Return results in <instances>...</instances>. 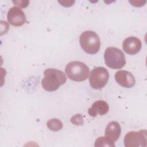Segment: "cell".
Returning a JSON list of instances; mask_svg holds the SVG:
<instances>
[{
  "mask_svg": "<svg viewBox=\"0 0 147 147\" xmlns=\"http://www.w3.org/2000/svg\"><path fill=\"white\" fill-rule=\"evenodd\" d=\"M66 81L67 77L63 71L55 68H48L44 71L41 86L45 90L52 92L57 90Z\"/></svg>",
  "mask_w": 147,
  "mask_h": 147,
  "instance_id": "1",
  "label": "cell"
},
{
  "mask_svg": "<svg viewBox=\"0 0 147 147\" xmlns=\"http://www.w3.org/2000/svg\"><path fill=\"white\" fill-rule=\"evenodd\" d=\"M79 42L82 49L90 55L96 53L100 49L99 37L94 31L87 30L83 32L80 36Z\"/></svg>",
  "mask_w": 147,
  "mask_h": 147,
  "instance_id": "2",
  "label": "cell"
},
{
  "mask_svg": "<svg viewBox=\"0 0 147 147\" xmlns=\"http://www.w3.org/2000/svg\"><path fill=\"white\" fill-rule=\"evenodd\" d=\"M68 78L75 82H83L88 76L90 69L84 63L78 61H71L68 63L65 68Z\"/></svg>",
  "mask_w": 147,
  "mask_h": 147,
  "instance_id": "3",
  "label": "cell"
},
{
  "mask_svg": "<svg viewBox=\"0 0 147 147\" xmlns=\"http://www.w3.org/2000/svg\"><path fill=\"white\" fill-rule=\"evenodd\" d=\"M104 59L106 65L111 69H121L126 64L125 56L123 52L113 47L106 49L104 53Z\"/></svg>",
  "mask_w": 147,
  "mask_h": 147,
  "instance_id": "4",
  "label": "cell"
},
{
  "mask_svg": "<svg viewBox=\"0 0 147 147\" xmlns=\"http://www.w3.org/2000/svg\"><path fill=\"white\" fill-rule=\"evenodd\" d=\"M109 78L108 71L104 67H98L90 72L89 83L90 86L96 90L103 88L107 83Z\"/></svg>",
  "mask_w": 147,
  "mask_h": 147,
  "instance_id": "5",
  "label": "cell"
},
{
  "mask_svg": "<svg viewBox=\"0 0 147 147\" xmlns=\"http://www.w3.org/2000/svg\"><path fill=\"white\" fill-rule=\"evenodd\" d=\"M124 145L126 147L146 146L147 131L146 130L131 131L128 132L123 139Z\"/></svg>",
  "mask_w": 147,
  "mask_h": 147,
  "instance_id": "6",
  "label": "cell"
},
{
  "mask_svg": "<svg viewBox=\"0 0 147 147\" xmlns=\"http://www.w3.org/2000/svg\"><path fill=\"white\" fill-rule=\"evenodd\" d=\"M7 19L9 23L14 26H21L26 21L24 12L22 9L17 6H13L9 10Z\"/></svg>",
  "mask_w": 147,
  "mask_h": 147,
  "instance_id": "7",
  "label": "cell"
},
{
  "mask_svg": "<svg viewBox=\"0 0 147 147\" xmlns=\"http://www.w3.org/2000/svg\"><path fill=\"white\" fill-rule=\"evenodd\" d=\"M115 80L117 83L125 88H131L134 86L136 80L134 76L129 71L119 70L115 74Z\"/></svg>",
  "mask_w": 147,
  "mask_h": 147,
  "instance_id": "8",
  "label": "cell"
},
{
  "mask_svg": "<svg viewBox=\"0 0 147 147\" xmlns=\"http://www.w3.org/2000/svg\"><path fill=\"white\" fill-rule=\"evenodd\" d=\"M142 47L141 40L136 37L130 36L125 38L122 44V49L127 54L134 55L140 52Z\"/></svg>",
  "mask_w": 147,
  "mask_h": 147,
  "instance_id": "9",
  "label": "cell"
},
{
  "mask_svg": "<svg viewBox=\"0 0 147 147\" xmlns=\"http://www.w3.org/2000/svg\"><path fill=\"white\" fill-rule=\"evenodd\" d=\"M109 110V106L108 103L105 100H98L92 103L88 110V113L91 117H95L98 114L100 115L106 114Z\"/></svg>",
  "mask_w": 147,
  "mask_h": 147,
  "instance_id": "10",
  "label": "cell"
},
{
  "mask_svg": "<svg viewBox=\"0 0 147 147\" xmlns=\"http://www.w3.org/2000/svg\"><path fill=\"white\" fill-rule=\"evenodd\" d=\"M121 133V128L119 123L117 121H111L106 127L105 136L114 142L120 137Z\"/></svg>",
  "mask_w": 147,
  "mask_h": 147,
  "instance_id": "11",
  "label": "cell"
},
{
  "mask_svg": "<svg viewBox=\"0 0 147 147\" xmlns=\"http://www.w3.org/2000/svg\"><path fill=\"white\" fill-rule=\"evenodd\" d=\"M48 127L53 131H57L61 130L63 127V123L61 121L57 118H53L49 119L47 122Z\"/></svg>",
  "mask_w": 147,
  "mask_h": 147,
  "instance_id": "12",
  "label": "cell"
},
{
  "mask_svg": "<svg viewBox=\"0 0 147 147\" xmlns=\"http://www.w3.org/2000/svg\"><path fill=\"white\" fill-rule=\"evenodd\" d=\"M95 146H112L114 147L115 144L114 142L105 136L98 137L95 141Z\"/></svg>",
  "mask_w": 147,
  "mask_h": 147,
  "instance_id": "13",
  "label": "cell"
},
{
  "mask_svg": "<svg viewBox=\"0 0 147 147\" xmlns=\"http://www.w3.org/2000/svg\"><path fill=\"white\" fill-rule=\"evenodd\" d=\"M71 122L75 125H82L83 123V119L81 114H76L71 118Z\"/></svg>",
  "mask_w": 147,
  "mask_h": 147,
  "instance_id": "14",
  "label": "cell"
},
{
  "mask_svg": "<svg viewBox=\"0 0 147 147\" xmlns=\"http://www.w3.org/2000/svg\"><path fill=\"white\" fill-rule=\"evenodd\" d=\"M14 3L16 4V5L18 6L19 7L25 8L28 6V4L29 3V1H13Z\"/></svg>",
  "mask_w": 147,
  "mask_h": 147,
  "instance_id": "15",
  "label": "cell"
},
{
  "mask_svg": "<svg viewBox=\"0 0 147 147\" xmlns=\"http://www.w3.org/2000/svg\"><path fill=\"white\" fill-rule=\"evenodd\" d=\"M60 3L61 4L62 6L65 7L71 6L72 4L75 2V1H59Z\"/></svg>",
  "mask_w": 147,
  "mask_h": 147,
  "instance_id": "16",
  "label": "cell"
}]
</instances>
